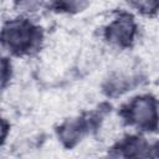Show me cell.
Wrapping results in <instances>:
<instances>
[{
	"label": "cell",
	"mask_w": 159,
	"mask_h": 159,
	"mask_svg": "<svg viewBox=\"0 0 159 159\" xmlns=\"http://www.w3.org/2000/svg\"><path fill=\"white\" fill-rule=\"evenodd\" d=\"M1 40L2 46L10 53L21 56L37 47L41 31L27 19H14L4 25Z\"/></svg>",
	"instance_id": "1"
},
{
	"label": "cell",
	"mask_w": 159,
	"mask_h": 159,
	"mask_svg": "<svg viewBox=\"0 0 159 159\" xmlns=\"http://www.w3.org/2000/svg\"><path fill=\"white\" fill-rule=\"evenodd\" d=\"M143 15H153L159 10V0H128Z\"/></svg>",
	"instance_id": "7"
},
{
	"label": "cell",
	"mask_w": 159,
	"mask_h": 159,
	"mask_svg": "<svg viewBox=\"0 0 159 159\" xmlns=\"http://www.w3.org/2000/svg\"><path fill=\"white\" fill-rule=\"evenodd\" d=\"M119 149L120 152H123L124 157H143L148 155L145 150H148L149 148L147 143L143 140V138L129 137L119 144Z\"/></svg>",
	"instance_id": "5"
},
{
	"label": "cell",
	"mask_w": 159,
	"mask_h": 159,
	"mask_svg": "<svg viewBox=\"0 0 159 159\" xmlns=\"http://www.w3.org/2000/svg\"><path fill=\"white\" fill-rule=\"evenodd\" d=\"M87 128H88V124L83 118L71 119L65 122L60 127L58 137L67 148H72L82 139V137L87 132Z\"/></svg>",
	"instance_id": "4"
},
{
	"label": "cell",
	"mask_w": 159,
	"mask_h": 159,
	"mask_svg": "<svg viewBox=\"0 0 159 159\" xmlns=\"http://www.w3.org/2000/svg\"><path fill=\"white\" fill-rule=\"evenodd\" d=\"M124 117L129 124L143 130H154L158 127L159 114L157 103L150 96H138L124 109Z\"/></svg>",
	"instance_id": "2"
},
{
	"label": "cell",
	"mask_w": 159,
	"mask_h": 159,
	"mask_svg": "<svg viewBox=\"0 0 159 159\" xmlns=\"http://www.w3.org/2000/svg\"><path fill=\"white\" fill-rule=\"evenodd\" d=\"M89 0H53V6L58 11L65 12H78L82 11Z\"/></svg>",
	"instance_id": "6"
},
{
	"label": "cell",
	"mask_w": 159,
	"mask_h": 159,
	"mask_svg": "<svg viewBox=\"0 0 159 159\" xmlns=\"http://www.w3.org/2000/svg\"><path fill=\"white\" fill-rule=\"evenodd\" d=\"M17 9L27 12H34L41 7L43 0H14Z\"/></svg>",
	"instance_id": "8"
},
{
	"label": "cell",
	"mask_w": 159,
	"mask_h": 159,
	"mask_svg": "<svg viewBox=\"0 0 159 159\" xmlns=\"http://www.w3.org/2000/svg\"><path fill=\"white\" fill-rule=\"evenodd\" d=\"M1 68H2V71H1L2 86H5L6 81H7V80H10V77H7V76H6V71L11 68V66H10V62H7V61H6V58H2V65H1Z\"/></svg>",
	"instance_id": "9"
},
{
	"label": "cell",
	"mask_w": 159,
	"mask_h": 159,
	"mask_svg": "<svg viewBox=\"0 0 159 159\" xmlns=\"http://www.w3.org/2000/svg\"><path fill=\"white\" fill-rule=\"evenodd\" d=\"M135 30L137 27L132 16L122 14L107 26L104 35L111 43L120 47H127L133 42Z\"/></svg>",
	"instance_id": "3"
}]
</instances>
